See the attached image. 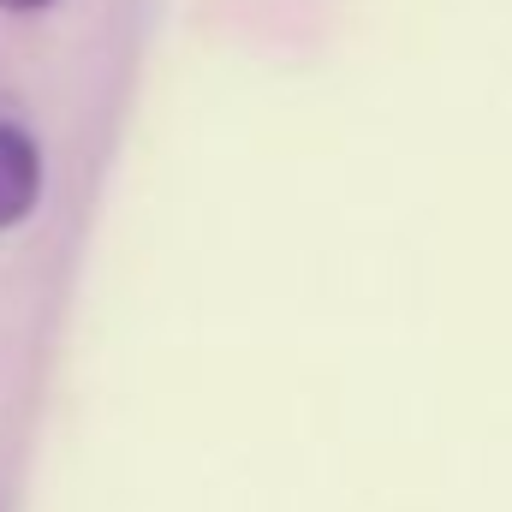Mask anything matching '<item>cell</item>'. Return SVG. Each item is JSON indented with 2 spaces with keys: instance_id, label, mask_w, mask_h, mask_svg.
Instances as JSON below:
<instances>
[{
  "instance_id": "1",
  "label": "cell",
  "mask_w": 512,
  "mask_h": 512,
  "mask_svg": "<svg viewBox=\"0 0 512 512\" xmlns=\"http://www.w3.org/2000/svg\"><path fill=\"white\" fill-rule=\"evenodd\" d=\"M42 197V155H36V137L24 126H6L0 120V233L18 227Z\"/></svg>"
},
{
  "instance_id": "2",
  "label": "cell",
  "mask_w": 512,
  "mask_h": 512,
  "mask_svg": "<svg viewBox=\"0 0 512 512\" xmlns=\"http://www.w3.org/2000/svg\"><path fill=\"white\" fill-rule=\"evenodd\" d=\"M6 12H36V6H54V0H0Z\"/></svg>"
}]
</instances>
